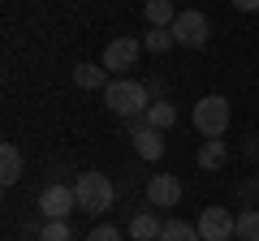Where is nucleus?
<instances>
[{"label":"nucleus","mask_w":259,"mask_h":241,"mask_svg":"<svg viewBox=\"0 0 259 241\" xmlns=\"http://www.w3.org/2000/svg\"><path fill=\"white\" fill-rule=\"evenodd\" d=\"M233 9H242V13H259V0H233Z\"/></svg>","instance_id":"5701e85b"},{"label":"nucleus","mask_w":259,"mask_h":241,"mask_svg":"<svg viewBox=\"0 0 259 241\" xmlns=\"http://www.w3.org/2000/svg\"><path fill=\"white\" fill-rule=\"evenodd\" d=\"M87 241H121V228H112V224H100V228H91V237Z\"/></svg>","instance_id":"4be33fe9"},{"label":"nucleus","mask_w":259,"mask_h":241,"mask_svg":"<svg viewBox=\"0 0 259 241\" xmlns=\"http://www.w3.org/2000/svg\"><path fill=\"white\" fill-rule=\"evenodd\" d=\"M39 211H44V220H69V215L78 211V194L74 186H65V181H52V186L39 190Z\"/></svg>","instance_id":"39448f33"},{"label":"nucleus","mask_w":259,"mask_h":241,"mask_svg":"<svg viewBox=\"0 0 259 241\" xmlns=\"http://www.w3.org/2000/svg\"><path fill=\"white\" fill-rule=\"evenodd\" d=\"M160 232H164V224L156 220V211H139L130 220V237L134 241H160Z\"/></svg>","instance_id":"f8f14e48"},{"label":"nucleus","mask_w":259,"mask_h":241,"mask_svg":"<svg viewBox=\"0 0 259 241\" xmlns=\"http://www.w3.org/2000/svg\"><path fill=\"white\" fill-rule=\"evenodd\" d=\"M143 116H147V125H151V130H160V134H168V130L177 125V108H173L168 99H156Z\"/></svg>","instance_id":"4468645a"},{"label":"nucleus","mask_w":259,"mask_h":241,"mask_svg":"<svg viewBox=\"0 0 259 241\" xmlns=\"http://www.w3.org/2000/svg\"><path fill=\"white\" fill-rule=\"evenodd\" d=\"M143 13H147V22H151V26H173V22H177V13H182V9H177V5H173V0H147V9H143Z\"/></svg>","instance_id":"2eb2a0df"},{"label":"nucleus","mask_w":259,"mask_h":241,"mask_svg":"<svg viewBox=\"0 0 259 241\" xmlns=\"http://www.w3.org/2000/svg\"><path fill=\"white\" fill-rule=\"evenodd\" d=\"M238 198H242L246 207H255V203H259V181H255V176H246V181H238Z\"/></svg>","instance_id":"aec40b11"},{"label":"nucleus","mask_w":259,"mask_h":241,"mask_svg":"<svg viewBox=\"0 0 259 241\" xmlns=\"http://www.w3.org/2000/svg\"><path fill=\"white\" fill-rule=\"evenodd\" d=\"M74 194H78V211H87V215H104L117 203V190H112V181L104 172H82L74 181Z\"/></svg>","instance_id":"f03ea898"},{"label":"nucleus","mask_w":259,"mask_h":241,"mask_svg":"<svg viewBox=\"0 0 259 241\" xmlns=\"http://www.w3.org/2000/svg\"><path fill=\"white\" fill-rule=\"evenodd\" d=\"M229 120H233V108H229L225 95H203V99L194 103V130L203 134V138H225Z\"/></svg>","instance_id":"7ed1b4c3"},{"label":"nucleus","mask_w":259,"mask_h":241,"mask_svg":"<svg viewBox=\"0 0 259 241\" xmlns=\"http://www.w3.org/2000/svg\"><path fill=\"white\" fill-rule=\"evenodd\" d=\"M130 142H134V155L147 159V164H156V159L164 155V134L151 130L147 116H134V120H130Z\"/></svg>","instance_id":"0eeeda50"},{"label":"nucleus","mask_w":259,"mask_h":241,"mask_svg":"<svg viewBox=\"0 0 259 241\" xmlns=\"http://www.w3.org/2000/svg\"><path fill=\"white\" fill-rule=\"evenodd\" d=\"M182 203V181L173 172H156L147 181V207H177Z\"/></svg>","instance_id":"1a4fd4ad"},{"label":"nucleus","mask_w":259,"mask_h":241,"mask_svg":"<svg viewBox=\"0 0 259 241\" xmlns=\"http://www.w3.org/2000/svg\"><path fill=\"white\" fill-rule=\"evenodd\" d=\"M44 224H48V220H44V211H35V215H26V220H22V228H18V232H22V237H39V232H44Z\"/></svg>","instance_id":"412c9836"},{"label":"nucleus","mask_w":259,"mask_h":241,"mask_svg":"<svg viewBox=\"0 0 259 241\" xmlns=\"http://www.w3.org/2000/svg\"><path fill=\"white\" fill-rule=\"evenodd\" d=\"M199 168H203V172H216V168H225L229 164V147H225V138H207L203 147H199Z\"/></svg>","instance_id":"9d476101"},{"label":"nucleus","mask_w":259,"mask_h":241,"mask_svg":"<svg viewBox=\"0 0 259 241\" xmlns=\"http://www.w3.org/2000/svg\"><path fill=\"white\" fill-rule=\"evenodd\" d=\"M168 30H173V39H177L182 47H203V43H207V18H203L199 9H182Z\"/></svg>","instance_id":"6e6552de"},{"label":"nucleus","mask_w":259,"mask_h":241,"mask_svg":"<svg viewBox=\"0 0 259 241\" xmlns=\"http://www.w3.org/2000/svg\"><path fill=\"white\" fill-rule=\"evenodd\" d=\"M104 103H108V112L134 120V116H143L156 99H151L147 82H134V78H112V82L104 86Z\"/></svg>","instance_id":"f257e3e1"},{"label":"nucleus","mask_w":259,"mask_h":241,"mask_svg":"<svg viewBox=\"0 0 259 241\" xmlns=\"http://www.w3.org/2000/svg\"><path fill=\"white\" fill-rule=\"evenodd\" d=\"M199 237L203 241H233V232H238V215L229 211V207H203V215H199Z\"/></svg>","instance_id":"423d86ee"},{"label":"nucleus","mask_w":259,"mask_h":241,"mask_svg":"<svg viewBox=\"0 0 259 241\" xmlns=\"http://www.w3.org/2000/svg\"><path fill=\"white\" fill-rule=\"evenodd\" d=\"M238 241H259V207H246V211H238V232H233Z\"/></svg>","instance_id":"dca6fc26"},{"label":"nucleus","mask_w":259,"mask_h":241,"mask_svg":"<svg viewBox=\"0 0 259 241\" xmlns=\"http://www.w3.org/2000/svg\"><path fill=\"white\" fill-rule=\"evenodd\" d=\"M160 241H203V237H199V228H194V224H186V220H168L164 232H160Z\"/></svg>","instance_id":"a211bd4d"},{"label":"nucleus","mask_w":259,"mask_h":241,"mask_svg":"<svg viewBox=\"0 0 259 241\" xmlns=\"http://www.w3.org/2000/svg\"><path fill=\"white\" fill-rule=\"evenodd\" d=\"M143 52H147V47H143L134 35H121V39H112V43L104 47L100 65L108 69L112 78H125V69H134V65H139V56H143Z\"/></svg>","instance_id":"20e7f679"},{"label":"nucleus","mask_w":259,"mask_h":241,"mask_svg":"<svg viewBox=\"0 0 259 241\" xmlns=\"http://www.w3.org/2000/svg\"><path fill=\"white\" fill-rule=\"evenodd\" d=\"M143 47H147V52H156V56H164L168 47H177V39H173V30L151 26V30H147V39H143Z\"/></svg>","instance_id":"f3484780"},{"label":"nucleus","mask_w":259,"mask_h":241,"mask_svg":"<svg viewBox=\"0 0 259 241\" xmlns=\"http://www.w3.org/2000/svg\"><path fill=\"white\" fill-rule=\"evenodd\" d=\"M22 181V151L13 142L0 147V186H18Z\"/></svg>","instance_id":"9b49d317"},{"label":"nucleus","mask_w":259,"mask_h":241,"mask_svg":"<svg viewBox=\"0 0 259 241\" xmlns=\"http://www.w3.org/2000/svg\"><path fill=\"white\" fill-rule=\"evenodd\" d=\"M74 82L82 86V91H104V86L112 82V74H108L104 65H91V61H87V65L74 69Z\"/></svg>","instance_id":"ddd939ff"},{"label":"nucleus","mask_w":259,"mask_h":241,"mask_svg":"<svg viewBox=\"0 0 259 241\" xmlns=\"http://www.w3.org/2000/svg\"><path fill=\"white\" fill-rule=\"evenodd\" d=\"M39 241H74V228H69V220H48Z\"/></svg>","instance_id":"6ab92c4d"}]
</instances>
